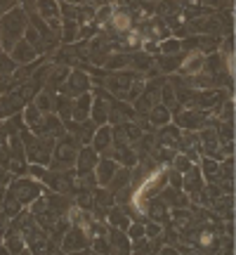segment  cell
<instances>
[{
    "label": "cell",
    "instance_id": "cell-1",
    "mask_svg": "<svg viewBox=\"0 0 236 255\" xmlns=\"http://www.w3.org/2000/svg\"><path fill=\"white\" fill-rule=\"evenodd\" d=\"M26 26H28V19L24 9L12 7L9 12H5V17L0 19V45H2V50H12L14 43L21 40Z\"/></svg>",
    "mask_w": 236,
    "mask_h": 255
},
{
    "label": "cell",
    "instance_id": "cell-2",
    "mask_svg": "<svg viewBox=\"0 0 236 255\" xmlns=\"http://www.w3.org/2000/svg\"><path fill=\"white\" fill-rule=\"evenodd\" d=\"M78 139L71 135H62L59 142L52 146V156H50V168L52 170H66L69 165L76 163V156H78Z\"/></svg>",
    "mask_w": 236,
    "mask_h": 255
},
{
    "label": "cell",
    "instance_id": "cell-3",
    "mask_svg": "<svg viewBox=\"0 0 236 255\" xmlns=\"http://www.w3.org/2000/svg\"><path fill=\"white\" fill-rule=\"evenodd\" d=\"M9 194L21 203V206H28L31 201H36L40 194H43V184L36 182V180H26V177H19L12 182L9 187Z\"/></svg>",
    "mask_w": 236,
    "mask_h": 255
},
{
    "label": "cell",
    "instance_id": "cell-4",
    "mask_svg": "<svg viewBox=\"0 0 236 255\" xmlns=\"http://www.w3.org/2000/svg\"><path fill=\"white\" fill-rule=\"evenodd\" d=\"M90 246V239H88V229L81 225H71V229H66L62 234V251L64 253H76L83 248Z\"/></svg>",
    "mask_w": 236,
    "mask_h": 255
},
{
    "label": "cell",
    "instance_id": "cell-5",
    "mask_svg": "<svg viewBox=\"0 0 236 255\" xmlns=\"http://www.w3.org/2000/svg\"><path fill=\"white\" fill-rule=\"evenodd\" d=\"M109 107H111V97L107 90H97L95 97H92V104H90V114H92V123L97 126H104L107 119H109Z\"/></svg>",
    "mask_w": 236,
    "mask_h": 255
},
{
    "label": "cell",
    "instance_id": "cell-6",
    "mask_svg": "<svg viewBox=\"0 0 236 255\" xmlns=\"http://www.w3.org/2000/svg\"><path fill=\"white\" fill-rule=\"evenodd\" d=\"M137 73L132 71H120V73H114V76H109L107 78V88H109L111 95H116L118 100H125L127 90H130V85H132V81H135Z\"/></svg>",
    "mask_w": 236,
    "mask_h": 255
},
{
    "label": "cell",
    "instance_id": "cell-7",
    "mask_svg": "<svg viewBox=\"0 0 236 255\" xmlns=\"http://www.w3.org/2000/svg\"><path fill=\"white\" fill-rule=\"evenodd\" d=\"M88 90H90V76H85L83 71H71V76L66 78L64 92L71 95V97H78V95H83Z\"/></svg>",
    "mask_w": 236,
    "mask_h": 255
},
{
    "label": "cell",
    "instance_id": "cell-8",
    "mask_svg": "<svg viewBox=\"0 0 236 255\" xmlns=\"http://www.w3.org/2000/svg\"><path fill=\"white\" fill-rule=\"evenodd\" d=\"M116 170H118V163L114 161V158H109V156L100 158L97 165H95V177H97V184H100V187H107V184L111 182V177L116 175Z\"/></svg>",
    "mask_w": 236,
    "mask_h": 255
},
{
    "label": "cell",
    "instance_id": "cell-9",
    "mask_svg": "<svg viewBox=\"0 0 236 255\" xmlns=\"http://www.w3.org/2000/svg\"><path fill=\"white\" fill-rule=\"evenodd\" d=\"M97 161H100V154H97L92 146L78 149V156H76V173H90V170H95Z\"/></svg>",
    "mask_w": 236,
    "mask_h": 255
},
{
    "label": "cell",
    "instance_id": "cell-10",
    "mask_svg": "<svg viewBox=\"0 0 236 255\" xmlns=\"http://www.w3.org/2000/svg\"><path fill=\"white\" fill-rule=\"evenodd\" d=\"M177 121V128H187V130H199L203 128V121H206V114L199 109H187L184 114H177L175 116Z\"/></svg>",
    "mask_w": 236,
    "mask_h": 255
},
{
    "label": "cell",
    "instance_id": "cell-11",
    "mask_svg": "<svg viewBox=\"0 0 236 255\" xmlns=\"http://www.w3.org/2000/svg\"><path fill=\"white\" fill-rule=\"evenodd\" d=\"M109 26L114 33H127V28L132 26L130 9H114L111 17H109Z\"/></svg>",
    "mask_w": 236,
    "mask_h": 255
},
{
    "label": "cell",
    "instance_id": "cell-12",
    "mask_svg": "<svg viewBox=\"0 0 236 255\" xmlns=\"http://www.w3.org/2000/svg\"><path fill=\"white\" fill-rule=\"evenodd\" d=\"M111 142H114V135H111L109 126H102L100 130H95V135H92V149L97 154H107L111 149Z\"/></svg>",
    "mask_w": 236,
    "mask_h": 255
},
{
    "label": "cell",
    "instance_id": "cell-13",
    "mask_svg": "<svg viewBox=\"0 0 236 255\" xmlns=\"http://www.w3.org/2000/svg\"><path fill=\"white\" fill-rule=\"evenodd\" d=\"M127 119H135V109H130V107H125V104H118V102H111L109 107V119L111 123H125Z\"/></svg>",
    "mask_w": 236,
    "mask_h": 255
},
{
    "label": "cell",
    "instance_id": "cell-14",
    "mask_svg": "<svg viewBox=\"0 0 236 255\" xmlns=\"http://www.w3.org/2000/svg\"><path fill=\"white\" fill-rule=\"evenodd\" d=\"M9 52H12V59H14V62H21V64L31 62V59L36 57V50L28 45L24 38H21V40H17V43H14V47H12Z\"/></svg>",
    "mask_w": 236,
    "mask_h": 255
},
{
    "label": "cell",
    "instance_id": "cell-15",
    "mask_svg": "<svg viewBox=\"0 0 236 255\" xmlns=\"http://www.w3.org/2000/svg\"><path fill=\"white\" fill-rule=\"evenodd\" d=\"M5 246H7L9 253H21L24 246H26V241H24V234H21V229H9L7 232V239H5Z\"/></svg>",
    "mask_w": 236,
    "mask_h": 255
},
{
    "label": "cell",
    "instance_id": "cell-16",
    "mask_svg": "<svg viewBox=\"0 0 236 255\" xmlns=\"http://www.w3.org/2000/svg\"><path fill=\"white\" fill-rule=\"evenodd\" d=\"M149 121L156 123V126H165V123L170 121V107H165V104H154V107L149 109Z\"/></svg>",
    "mask_w": 236,
    "mask_h": 255
},
{
    "label": "cell",
    "instance_id": "cell-17",
    "mask_svg": "<svg viewBox=\"0 0 236 255\" xmlns=\"http://www.w3.org/2000/svg\"><path fill=\"white\" fill-rule=\"evenodd\" d=\"M109 244L116 246V251H130V239H127V232L123 234V229L111 227L109 229Z\"/></svg>",
    "mask_w": 236,
    "mask_h": 255
},
{
    "label": "cell",
    "instance_id": "cell-18",
    "mask_svg": "<svg viewBox=\"0 0 236 255\" xmlns=\"http://www.w3.org/2000/svg\"><path fill=\"white\" fill-rule=\"evenodd\" d=\"M109 222H111V227H118V229H123V232H127V227H130L127 210H123V208H111L109 210Z\"/></svg>",
    "mask_w": 236,
    "mask_h": 255
},
{
    "label": "cell",
    "instance_id": "cell-19",
    "mask_svg": "<svg viewBox=\"0 0 236 255\" xmlns=\"http://www.w3.org/2000/svg\"><path fill=\"white\" fill-rule=\"evenodd\" d=\"M24 119H26V123L31 128H33V130H40V126H43V119H45V114H43V111L38 109L36 104H28L26 107V114H24Z\"/></svg>",
    "mask_w": 236,
    "mask_h": 255
},
{
    "label": "cell",
    "instance_id": "cell-20",
    "mask_svg": "<svg viewBox=\"0 0 236 255\" xmlns=\"http://www.w3.org/2000/svg\"><path fill=\"white\" fill-rule=\"evenodd\" d=\"M144 210L149 213V218L156 220V222H165V218H168V206H165L163 201H151L149 208H144Z\"/></svg>",
    "mask_w": 236,
    "mask_h": 255
},
{
    "label": "cell",
    "instance_id": "cell-21",
    "mask_svg": "<svg viewBox=\"0 0 236 255\" xmlns=\"http://www.w3.org/2000/svg\"><path fill=\"white\" fill-rule=\"evenodd\" d=\"M177 12H180V2L177 0H163L158 5V14L165 17L163 21H170V19H177Z\"/></svg>",
    "mask_w": 236,
    "mask_h": 255
},
{
    "label": "cell",
    "instance_id": "cell-22",
    "mask_svg": "<svg viewBox=\"0 0 236 255\" xmlns=\"http://www.w3.org/2000/svg\"><path fill=\"white\" fill-rule=\"evenodd\" d=\"M184 57L182 55H165V57H158L156 62H158V71H175L177 66L182 64Z\"/></svg>",
    "mask_w": 236,
    "mask_h": 255
},
{
    "label": "cell",
    "instance_id": "cell-23",
    "mask_svg": "<svg viewBox=\"0 0 236 255\" xmlns=\"http://www.w3.org/2000/svg\"><path fill=\"white\" fill-rule=\"evenodd\" d=\"M201 175H206L208 180H218V163L210 158V156H206V158H201Z\"/></svg>",
    "mask_w": 236,
    "mask_h": 255
},
{
    "label": "cell",
    "instance_id": "cell-24",
    "mask_svg": "<svg viewBox=\"0 0 236 255\" xmlns=\"http://www.w3.org/2000/svg\"><path fill=\"white\" fill-rule=\"evenodd\" d=\"M76 38H78V21H64L62 40L64 43H73Z\"/></svg>",
    "mask_w": 236,
    "mask_h": 255
},
{
    "label": "cell",
    "instance_id": "cell-25",
    "mask_svg": "<svg viewBox=\"0 0 236 255\" xmlns=\"http://www.w3.org/2000/svg\"><path fill=\"white\" fill-rule=\"evenodd\" d=\"M127 64H130V57L127 55H109V59L104 62V66L114 71V69H123V66H127Z\"/></svg>",
    "mask_w": 236,
    "mask_h": 255
},
{
    "label": "cell",
    "instance_id": "cell-26",
    "mask_svg": "<svg viewBox=\"0 0 236 255\" xmlns=\"http://www.w3.org/2000/svg\"><path fill=\"white\" fill-rule=\"evenodd\" d=\"M33 100H36L33 104H36L40 111H45V114H50V111H52V97H50L47 92H40V95H36Z\"/></svg>",
    "mask_w": 236,
    "mask_h": 255
},
{
    "label": "cell",
    "instance_id": "cell-27",
    "mask_svg": "<svg viewBox=\"0 0 236 255\" xmlns=\"http://www.w3.org/2000/svg\"><path fill=\"white\" fill-rule=\"evenodd\" d=\"M173 163H175V170H177V173H187V170H191V168H194V163H191L189 158H187V156L184 154H180V156H173Z\"/></svg>",
    "mask_w": 236,
    "mask_h": 255
},
{
    "label": "cell",
    "instance_id": "cell-28",
    "mask_svg": "<svg viewBox=\"0 0 236 255\" xmlns=\"http://www.w3.org/2000/svg\"><path fill=\"white\" fill-rule=\"evenodd\" d=\"M92 248L97 251V253H111V244H109V239H104L100 234V237L92 241Z\"/></svg>",
    "mask_w": 236,
    "mask_h": 255
},
{
    "label": "cell",
    "instance_id": "cell-29",
    "mask_svg": "<svg viewBox=\"0 0 236 255\" xmlns=\"http://www.w3.org/2000/svg\"><path fill=\"white\" fill-rule=\"evenodd\" d=\"M111 12H114V9H111L109 5H102L100 12H95V19H92V21H97V24H107L109 17H111Z\"/></svg>",
    "mask_w": 236,
    "mask_h": 255
},
{
    "label": "cell",
    "instance_id": "cell-30",
    "mask_svg": "<svg viewBox=\"0 0 236 255\" xmlns=\"http://www.w3.org/2000/svg\"><path fill=\"white\" fill-rule=\"evenodd\" d=\"M161 95H163L161 100H163L165 107H170V104L175 102V90H173V85H170V83H165L163 88H161Z\"/></svg>",
    "mask_w": 236,
    "mask_h": 255
},
{
    "label": "cell",
    "instance_id": "cell-31",
    "mask_svg": "<svg viewBox=\"0 0 236 255\" xmlns=\"http://www.w3.org/2000/svg\"><path fill=\"white\" fill-rule=\"evenodd\" d=\"M130 62L135 64L137 69H149V66H151V57H146V55H135V57H130Z\"/></svg>",
    "mask_w": 236,
    "mask_h": 255
},
{
    "label": "cell",
    "instance_id": "cell-32",
    "mask_svg": "<svg viewBox=\"0 0 236 255\" xmlns=\"http://www.w3.org/2000/svg\"><path fill=\"white\" fill-rule=\"evenodd\" d=\"M161 50H163L165 55H173L175 50H180V40H168V38H165L163 45H161Z\"/></svg>",
    "mask_w": 236,
    "mask_h": 255
},
{
    "label": "cell",
    "instance_id": "cell-33",
    "mask_svg": "<svg viewBox=\"0 0 236 255\" xmlns=\"http://www.w3.org/2000/svg\"><path fill=\"white\" fill-rule=\"evenodd\" d=\"M127 234L132 239H142L144 237V225H130V227H127Z\"/></svg>",
    "mask_w": 236,
    "mask_h": 255
},
{
    "label": "cell",
    "instance_id": "cell-34",
    "mask_svg": "<svg viewBox=\"0 0 236 255\" xmlns=\"http://www.w3.org/2000/svg\"><path fill=\"white\" fill-rule=\"evenodd\" d=\"M222 50H225V55H222V57H234V40H232V36L225 38V45H222Z\"/></svg>",
    "mask_w": 236,
    "mask_h": 255
},
{
    "label": "cell",
    "instance_id": "cell-35",
    "mask_svg": "<svg viewBox=\"0 0 236 255\" xmlns=\"http://www.w3.org/2000/svg\"><path fill=\"white\" fill-rule=\"evenodd\" d=\"M17 5V0H0V14H5V12H9V9Z\"/></svg>",
    "mask_w": 236,
    "mask_h": 255
},
{
    "label": "cell",
    "instance_id": "cell-36",
    "mask_svg": "<svg viewBox=\"0 0 236 255\" xmlns=\"http://www.w3.org/2000/svg\"><path fill=\"white\" fill-rule=\"evenodd\" d=\"M201 2H206V5H220V0H201Z\"/></svg>",
    "mask_w": 236,
    "mask_h": 255
},
{
    "label": "cell",
    "instance_id": "cell-37",
    "mask_svg": "<svg viewBox=\"0 0 236 255\" xmlns=\"http://www.w3.org/2000/svg\"><path fill=\"white\" fill-rule=\"evenodd\" d=\"M66 2H69V5H83L85 0H66Z\"/></svg>",
    "mask_w": 236,
    "mask_h": 255
},
{
    "label": "cell",
    "instance_id": "cell-38",
    "mask_svg": "<svg viewBox=\"0 0 236 255\" xmlns=\"http://www.w3.org/2000/svg\"><path fill=\"white\" fill-rule=\"evenodd\" d=\"M0 47H2V45H0Z\"/></svg>",
    "mask_w": 236,
    "mask_h": 255
}]
</instances>
